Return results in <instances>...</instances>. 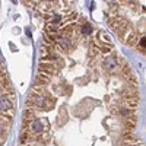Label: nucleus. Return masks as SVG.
Segmentation results:
<instances>
[{
  "label": "nucleus",
  "instance_id": "1",
  "mask_svg": "<svg viewBox=\"0 0 146 146\" xmlns=\"http://www.w3.org/2000/svg\"><path fill=\"white\" fill-rule=\"evenodd\" d=\"M23 2L27 3L28 0H23ZM72 2L73 0H63V5H69ZM56 5H57V0H40L36 9H40L41 12H44V13H50V12H53V9L56 7Z\"/></svg>",
  "mask_w": 146,
  "mask_h": 146
},
{
  "label": "nucleus",
  "instance_id": "2",
  "mask_svg": "<svg viewBox=\"0 0 146 146\" xmlns=\"http://www.w3.org/2000/svg\"><path fill=\"white\" fill-rule=\"evenodd\" d=\"M28 130L31 133H40L44 130V126H42V121H38V120H32L29 126H28Z\"/></svg>",
  "mask_w": 146,
  "mask_h": 146
},
{
  "label": "nucleus",
  "instance_id": "3",
  "mask_svg": "<svg viewBox=\"0 0 146 146\" xmlns=\"http://www.w3.org/2000/svg\"><path fill=\"white\" fill-rule=\"evenodd\" d=\"M126 105L129 107V108H136L137 105H139V96H127L126 98Z\"/></svg>",
  "mask_w": 146,
  "mask_h": 146
},
{
  "label": "nucleus",
  "instance_id": "4",
  "mask_svg": "<svg viewBox=\"0 0 146 146\" xmlns=\"http://www.w3.org/2000/svg\"><path fill=\"white\" fill-rule=\"evenodd\" d=\"M136 124H137V121H136L135 117H126V127H127V130H133L136 127Z\"/></svg>",
  "mask_w": 146,
  "mask_h": 146
},
{
  "label": "nucleus",
  "instance_id": "5",
  "mask_svg": "<svg viewBox=\"0 0 146 146\" xmlns=\"http://www.w3.org/2000/svg\"><path fill=\"white\" fill-rule=\"evenodd\" d=\"M23 118H25V121H32L35 120V115H34V111L31 108L25 110V113H23Z\"/></svg>",
  "mask_w": 146,
  "mask_h": 146
},
{
  "label": "nucleus",
  "instance_id": "6",
  "mask_svg": "<svg viewBox=\"0 0 146 146\" xmlns=\"http://www.w3.org/2000/svg\"><path fill=\"white\" fill-rule=\"evenodd\" d=\"M124 142H126L127 145H135V143L137 142V139H135L131 135H124Z\"/></svg>",
  "mask_w": 146,
  "mask_h": 146
}]
</instances>
